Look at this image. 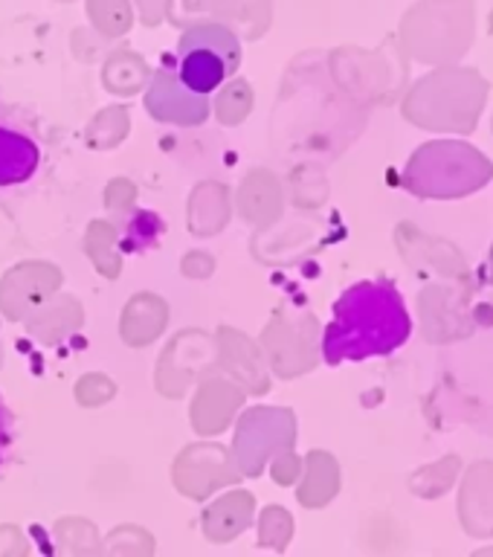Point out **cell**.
Here are the masks:
<instances>
[{"instance_id": "cell-1", "label": "cell", "mask_w": 493, "mask_h": 557, "mask_svg": "<svg viewBox=\"0 0 493 557\" xmlns=\"http://www.w3.org/2000/svg\"><path fill=\"white\" fill-rule=\"evenodd\" d=\"M412 334L404 296L386 278H369L346 287L334 302L331 322L322 334V357L337 366L398 351Z\"/></svg>"}, {"instance_id": "cell-2", "label": "cell", "mask_w": 493, "mask_h": 557, "mask_svg": "<svg viewBox=\"0 0 493 557\" xmlns=\"http://www.w3.org/2000/svg\"><path fill=\"white\" fill-rule=\"evenodd\" d=\"M41 165V146L24 120L0 111V189L33 181Z\"/></svg>"}, {"instance_id": "cell-3", "label": "cell", "mask_w": 493, "mask_h": 557, "mask_svg": "<svg viewBox=\"0 0 493 557\" xmlns=\"http://www.w3.org/2000/svg\"><path fill=\"white\" fill-rule=\"evenodd\" d=\"M177 76L195 94H212L230 76V61L207 44L186 47L181 52V61H177Z\"/></svg>"}]
</instances>
